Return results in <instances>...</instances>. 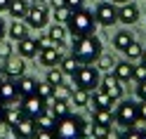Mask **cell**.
<instances>
[{
	"instance_id": "6da1fadb",
	"label": "cell",
	"mask_w": 146,
	"mask_h": 139,
	"mask_svg": "<svg viewBox=\"0 0 146 139\" xmlns=\"http://www.w3.org/2000/svg\"><path fill=\"white\" fill-rule=\"evenodd\" d=\"M71 54L78 59V64H94L102 57V40L97 35H83V38H73V50Z\"/></svg>"
},
{
	"instance_id": "7a4b0ae2",
	"label": "cell",
	"mask_w": 146,
	"mask_h": 139,
	"mask_svg": "<svg viewBox=\"0 0 146 139\" xmlns=\"http://www.w3.org/2000/svg\"><path fill=\"white\" fill-rule=\"evenodd\" d=\"M94 12L85 10V7H80V10L71 12L68 21H66V29L68 33H73V38H83V35H92L94 33Z\"/></svg>"
},
{
	"instance_id": "3957f363",
	"label": "cell",
	"mask_w": 146,
	"mask_h": 139,
	"mask_svg": "<svg viewBox=\"0 0 146 139\" xmlns=\"http://www.w3.org/2000/svg\"><path fill=\"white\" fill-rule=\"evenodd\" d=\"M54 139H85L83 132V118L80 116H66L64 120H57L54 125Z\"/></svg>"
},
{
	"instance_id": "277c9868",
	"label": "cell",
	"mask_w": 146,
	"mask_h": 139,
	"mask_svg": "<svg viewBox=\"0 0 146 139\" xmlns=\"http://www.w3.org/2000/svg\"><path fill=\"white\" fill-rule=\"evenodd\" d=\"M113 118H115V123L120 125V127H134L137 123H139V104L132 99H125L120 101L115 108H113Z\"/></svg>"
},
{
	"instance_id": "5b68a950",
	"label": "cell",
	"mask_w": 146,
	"mask_h": 139,
	"mask_svg": "<svg viewBox=\"0 0 146 139\" xmlns=\"http://www.w3.org/2000/svg\"><path fill=\"white\" fill-rule=\"evenodd\" d=\"M73 82H76V87L87 90V92L97 90L99 82H102V78H99V69L92 66V64H80L78 71L73 73Z\"/></svg>"
},
{
	"instance_id": "8992f818",
	"label": "cell",
	"mask_w": 146,
	"mask_h": 139,
	"mask_svg": "<svg viewBox=\"0 0 146 139\" xmlns=\"http://www.w3.org/2000/svg\"><path fill=\"white\" fill-rule=\"evenodd\" d=\"M24 21H26L29 29H45L47 21H50V10H47V5H45L42 0H35V3L29 7Z\"/></svg>"
},
{
	"instance_id": "52a82bcc",
	"label": "cell",
	"mask_w": 146,
	"mask_h": 139,
	"mask_svg": "<svg viewBox=\"0 0 146 139\" xmlns=\"http://www.w3.org/2000/svg\"><path fill=\"white\" fill-rule=\"evenodd\" d=\"M19 108H21L24 118H31V120H35L40 113H45V111H47V101H42L38 94H31V97H24V99H21Z\"/></svg>"
},
{
	"instance_id": "ba28073f",
	"label": "cell",
	"mask_w": 146,
	"mask_h": 139,
	"mask_svg": "<svg viewBox=\"0 0 146 139\" xmlns=\"http://www.w3.org/2000/svg\"><path fill=\"white\" fill-rule=\"evenodd\" d=\"M24 71H26V64H24V57H19V54H12L3 61V76L10 80H19Z\"/></svg>"
},
{
	"instance_id": "9c48e42d",
	"label": "cell",
	"mask_w": 146,
	"mask_h": 139,
	"mask_svg": "<svg viewBox=\"0 0 146 139\" xmlns=\"http://www.w3.org/2000/svg\"><path fill=\"white\" fill-rule=\"evenodd\" d=\"M94 21L102 26H113L118 21V7L113 3H102L94 10Z\"/></svg>"
},
{
	"instance_id": "30bf717a",
	"label": "cell",
	"mask_w": 146,
	"mask_h": 139,
	"mask_svg": "<svg viewBox=\"0 0 146 139\" xmlns=\"http://www.w3.org/2000/svg\"><path fill=\"white\" fill-rule=\"evenodd\" d=\"M64 59V54H61V45H54V47H47V50H40L38 52V61L42 64V66H59V61Z\"/></svg>"
},
{
	"instance_id": "8fae6325",
	"label": "cell",
	"mask_w": 146,
	"mask_h": 139,
	"mask_svg": "<svg viewBox=\"0 0 146 139\" xmlns=\"http://www.w3.org/2000/svg\"><path fill=\"white\" fill-rule=\"evenodd\" d=\"M35 132H38V125H35V120H31V118H21L19 123L12 127V134L17 139H33Z\"/></svg>"
},
{
	"instance_id": "7c38bea8",
	"label": "cell",
	"mask_w": 146,
	"mask_h": 139,
	"mask_svg": "<svg viewBox=\"0 0 146 139\" xmlns=\"http://www.w3.org/2000/svg\"><path fill=\"white\" fill-rule=\"evenodd\" d=\"M113 97L111 94H106V92L102 87H97L90 92V104H92L94 108H102V111H113Z\"/></svg>"
},
{
	"instance_id": "4fadbf2b",
	"label": "cell",
	"mask_w": 146,
	"mask_h": 139,
	"mask_svg": "<svg viewBox=\"0 0 146 139\" xmlns=\"http://www.w3.org/2000/svg\"><path fill=\"white\" fill-rule=\"evenodd\" d=\"M14 99H19V90H17V80L3 78L0 80V104H12Z\"/></svg>"
},
{
	"instance_id": "5bb4252c",
	"label": "cell",
	"mask_w": 146,
	"mask_h": 139,
	"mask_svg": "<svg viewBox=\"0 0 146 139\" xmlns=\"http://www.w3.org/2000/svg\"><path fill=\"white\" fill-rule=\"evenodd\" d=\"M99 87H102L106 94H111L113 99H120L123 97V82L118 80L113 73H106V76L102 78V82H99Z\"/></svg>"
},
{
	"instance_id": "9a60e30c",
	"label": "cell",
	"mask_w": 146,
	"mask_h": 139,
	"mask_svg": "<svg viewBox=\"0 0 146 139\" xmlns=\"http://www.w3.org/2000/svg\"><path fill=\"white\" fill-rule=\"evenodd\" d=\"M17 52H19V57L24 59H33V57H38V40L31 38V35H26V38L19 40V47H17Z\"/></svg>"
},
{
	"instance_id": "2e32d148",
	"label": "cell",
	"mask_w": 146,
	"mask_h": 139,
	"mask_svg": "<svg viewBox=\"0 0 146 139\" xmlns=\"http://www.w3.org/2000/svg\"><path fill=\"white\" fill-rule=\"evenodd\" d=\"M137 19H139V7L132 5V3H125L118 7V21L123 24H134Z\"/></svg>"
},
{
	"instance_id": "e0dca14e",
	"label": "cell",
	"mask_w": 146,
	"mask_h": 139,
	"mask_svg": "<svg viewBox=\"0 0 146 139\" xmlns=\"http://www.w3.org/2000/svg\"><path fill=\"white\" fill-rule=\"evenodd\" d=\"M113 76L120 80V82H132V76H134V66L130 61H118L113 66Z\"/></svg>"
},
{
	"instance_id": "ac0fdd59",
	"label": "cell",
	"mask_w": 146,
	"mask_h": 139,
	"mask_svg": "<svg viewBox=\"0 0 146 139\" xmlns=\"http://www.w3.org/2000/svg\"><path fill=\"white\" fill-rule=\"evenodd\" d=\"M35 87H38V80L31 78V76H21L19 80H17V90H19V97H31L35 94Z\"/></svg>"
},
{
	"instance_id": "d6986e66",
	"label": "cell",
	"mask_w": 146,
	"mask_h": 139,
	"mask_svg": "<svg viewBox=\"0 0 146 139\" xmlns=\"http://www.w3.org/2000/svg\"><path fill=\"white\" fill-rule=\"evenodd\" d=\"M7 35H10L12 40H17V43H19L21 38H26V35H29V26H26V21L24 19H14L10 26H7Z\"/></svg>"
},
{
	"instance_id": "ffe728a7",
	"label": "cell",
	"mask_w": 146,
	"mask_h": 139,
	"mask_svg": "<svg viewBox=\"0 0 146 139\" xmlns=\"http://www.w3.org/2000/svg\"><path fill=\"white\" fill-rule=\"evenodd\" d=\"M92 120H94V125H99V127H108V130H111L113 123H115L113 111H102V108H92Z\"/></svg>"
},
{
	"instance_id": "44dd1931",
	"label": "cell",
	"mask_w": 146,
	"mask_h": 139,
	"mask_svg": "<svg viewBox=\"0 0 146 139\" xmlns=\"http://www.w3.org/2000/svg\"><path fill=\"white\" fill-rule=\"evenodd\" d=\"M29 3L26 0H12L10 3V7H7V14L12 17V19H24L26 17V12H29Z\"/></svg>"
},
{
	"instance_id": "7402d4cb",
	"label": "cell",
	"mask_w": 146,
	"mask_h": 139,
	"mask_svg": "<svg viewBox=\"0 0 146 139\" xmlns=\"http://www.w3.org/2000/svg\"><path fill=\"white\" fill-rule=\"evenodd\" d=\"M50 113H52L54 118H57V120H64L66 116H71V106H68V101H61V99H52Z\"/></svg>"
},
{
	"instance_id": "603a6c76",
	"label": "cell",
	"mask_w": 146,
	"mask_h": 139,
	"mask_svg": "<svg viewBox=\"0 0 146 139\" xmlns=\"http://www.w3.org/2000/svg\"><path fill=\"white\" fill-rule=\"evenodd\" d=\"M24 118V113H21V108H7L5 106V113H3V127H7V130H12L19 120Z\"/></svg>"
},
{
	"instance_id": "cb8c5ba5",
	"label": "cell",
	"mask_w": 146,
	"mask_h": 139,
	"mask_svg": "<svg viewBox=\"0 0 146 139\" xmlns=\"http://www.w3.org/2000/svg\"><path fill=\"white\" fill-rule=\"evenodd\" d=\"M78 66H80V64H78V59L73 57V54H68V57H64L59 61V69L64 71V76H73V73L78 71Z\"/></svg>"
},
{
	"instance_id": "d4e9b609",
	"label": "cell",
	"mask_w": 146,
	"mask_h": 139,
	"mask_svg": "<svg viewBox=\"0 0 146 139\" xmlns=\"http://www.w3.org/2000/svg\"><path fill=\"white\" fill-rule=\"evenodd\" d=\"M35 125H38L40 130H54V125H57V118H54L50 113V108L45 111V113H40L38 118H35Z\"/></svg>"
},
{
	"instance_id": "484cf974",
	"label": "cell",
	"mask_w": 146,
	"mask_h": 139,
	"mask_svg": "<svg viewBox=\"0 0 146 139\" xmlns=\"http://www.w3.org/2000/svg\"><path fill=\"white\" fill-rule=\"evenodd\" d=\"M71 101L76 104L78 108H83V106H87L90 104V92L87 90H80V87H76L71 92Z\"/></svg>"
},
{
	"instance_id": "4316f807",
	"label": "cell",
	"mask_w": 146,
	"mask_h": 139,
	"mask_svg": "<svg viewBox=\"0 0 146 139\" xmlns=\"http://www.w3.org/2000/svg\"><path fill=\"white\" fill-rule=\"evenodd\" d=\"M130 43H132V33H130V31H120V33L113 35V47L120 50V52H125V47H127Z\"/></svg>"
},
{
	"instance_id": "83f0119b",
	"label": "cell",
	"mask_w": 146,
	"mask_h": 139,
	"mask_svg": "<svg viewBox=\"0 0 146 139\" xmlns=\"http://www.w3.org/2000/svg\"><path fill=\"white\" fill-rule=\"evenodd\" d=\"M35 94H38L42 101H52V97H54V87L50 85L47 80H42V82H38V87H35Z\"/></svg>"
},
{
	"instance_id": "f1b7e54d",
	"label": "cell",
	"mask_w": 146,
	"mask_h": 139,
	"mask_svg": "<svg viewBox=\"0 0 146 139\" xmlns=\"http://www.w3.org/2000/svg\"><path fill=\"white\" fill-rule=\"evenodd\" d=\"M66 31H68V29H66L64 24H57V21H54V24L50 26V33H47V35H50L54 43H64V38H66Z\"/></svg>"
},
{
	"instance_id": "f546056e",
	"label": "cell",
	"mask_w": 146,
	"mask_h": 139,
	"mask_svg": "<svg viewBox=\"0 0 146 139\" xmlns=\"http://www.w3.org/2000/svg\"><path fill=\"white\" fill-rule=\"evenodd\" d=\"M45 80H47L52 87H59V85H64V71L57 69V66H52V71H47V78Z\"/></svg>"
},
{
	"instance_id": "4dcf8cb0",
	"label": "cell",
	"mask_w": 146,
	"mask_h": 139,
	"mask_svg": "<svg viewBox=\"0 0 146 139\" xmlns=\"http://www.w3.org/2000/svg\"><path fill=\"white\" fill-rule=\"evenodd\" d=\"M113 66H115L113 57H111V54H104V52H102V57L97 59V69H99V71H106V73H113Z\"/></svg>"
},
{
	"instance_id": "1f68e13d",
	"label": "cell",
	"mask_w": 146,
	"mask_h": 139,
	"mask_svg": "<svg viewBox=\"0 0 146 139\" xmlns=\"http://www.w3.org/2000/svg\"><path fill=\"white\" fill-rule=\"evenodd\" d=\"M125 54H127V57H130L132 61H137V59H141V54H144V47H141V45L137 43V40H132V43L125 47Z\"/></svg>"
},
{
	"instance_id": "d6a6232c",
	"label": "cell",
	"mask_w": 146,
	"mask_h": 139,
	"mask_svg": "<svg viewBox=\"0 0 146 139\" xmlns=\"http://www.w3.org/2000/svg\"><path fill=\"white\" fill-rule=\"evenodd\" d=\"M120 139H146V130H139V127H127L125 132L120 134Z\"/></svg>"
},
{
	"instance_id": "836d02e7",
	"label": "cell",
	"mask_w": 146,
	"mask_h": 139,
	"mask_svg": "<svg viewBox=\"0 0 146 139\" xmlns=\"http://www.w3.org/2000/svg\"><path fill=\"white\" fill-rule=\"evenodd\" d=\"M68 17H71V10H68V7H54V21H57V24H64V26H66Z\"/></svg>"
},
{
	"instance_id": "e575fe53",
	"label": "cell",
	"mask_w": 146,
	"mask_h": 139,
	"mask_svg": "<svg viewBox=\"0 0 146 139\" xmlns=\"http://www.w3.org/2000/svg\"><path fill=\"white\" fill-rule=\"evenodd\" d=\"M71 87L68 85H59V87H54V97L52 99H61V101H68V97H71Z\"/></svg>"
},
{
	"instance_id": "d590c367",
	"label": "cell",
	"mask_w": 146,
	"mask_h": 139,
	"mask_svg": "<svg viewBox=\"0 0 146 139\" xmlns=\"http://www.w3.org/2000/svg\"><path fill=\"white\" fill-rule=\"evenodd\" d=\"M12 52H14V50H12V43L3 38V40H0V59L5 61L7 57H12Z\"/></svg>"
},
{
	"instance_id": "8d00e7d4",
	"label": "cell",
	"mask_w": 146,
	"mask_h": 139,
	"mask_svg": "<svg viewBox=\"0 0 146 139\" xmlns=\"http://www.w3.org/2000/svg\"><path fill=\"white\" fill-rule=\"evenodd\" d=\"M35 40H38V50H47V47H54V45H61V43H54L50 35H40Z\"/></svg>"
},
{
	"instance_id": "74e56055",
	"label": "cell",
	"mask_w": 146,
	"mask_h": 139,
	"mask_svg": "<svg viewBox=\"0 0 146 139\" xmlns=\"http://www.w3.org/2000/svg\"><path fill=\"white\" fill-rule=\"evenodd\" d=\"M132 80H137V82H141V80H146V66L139 61L134 66V76H132Z\"/></svg>"
},
{
	"instance_id": "f35d334b",
	"label": "cell",
	"mask_w": 146,
	"mask_h": 139,
	"mask_svg": "<svg viewBox=\"0 0 146 139\" xmlns=\"http://www.w3.org/2000/svg\"><path fill=\"white\" fill-rule=\"evenodd\" d=\"M83 132H85V139H94V120H85L83 118Z\"/></svg>"
},
{
	"instance_id": "ab89813d",
	"label": "cell",
	"mask_w": 146,
	"mask_h": 139,
	"mask_svg": "<svg viewBox=\"0 0 146 139\" xmlns=\"http://www.w3.org/2000/svg\"><path fill=\"white\" fill-rule=\"evenodd\" d=\"M137 97H139V101H146V80L137 82Z\"/></svg>"
},
{
	"instance_id": "60d3db41",
	"label": "cell",
	"mask_w": 146,
	"mask_h": 139,
	"mask_svg": "<svg viewBox=\"0 0 146 139\" xmlns=\"http://www.w3.org/2000/svg\"><path fill=\"white\" fill-rule=\"evenodd\" d=\"M66 7L71 12H76V10H80V7H85V0H66Z\"/></svg>"
},
{
	"instance_id": "b9f144b4",
	"label": "cell",
	"mask_w": 146,
	"mask_h": 139,
	"mask_svg": "<svg viewBox=\"0 0 146 139\" xmlns=\"http://www.w3.org/2000/svg\"><path fill=\"white\" fill-rule=\"evenodd\" d=\"M33 139H54V132H52V130H40L38 127V132H35Z\"/></svg>"
},
{
	"instance_id": "7bdbcfd3",
	"label": "cell",
	"mask_w": 146,
	"mask_h": 139,
	"mask_svg": "<svg viewBox=\"0 0 146 139\" xmlns=\"http://www.w3.org/2000/svg\"><path fill=\"white\" fill-rule=\"evenodd\" d=\"M139 120L146 123V101H139Z\"/></svg>"
},
{
	"instance_id": "ee69618b",
	"label": "cell",
	"mask_w": 146,
	"mask_h": 139,
	"mask_svg": "<svg viewBox=\"0 0 146 139\" xmlns=\"http://www.w3.org/2000/svg\"><path fill=\"white\" fill-rule=\"evenodd\" d=\"M12 0H0V12H7V7H10Z\"/></svg>"
},
{
	"instance_id": "f6af8a7d",
	"label": "cell",
	"mask_w": 146,
	"mask_h": 139,
	"mask_svg": "<svg viewBox=\"0 0 146 139\" xmlns=\"http://www.w3.org/2000/svg\"><path fill=\"white\" fill-rule=\"evenodd\" d=\"M5 33H7V26H5V21H3V19H0V40L5 38Z\"/></svg>"
},
{
	"instance_id": "bcb514c9",
	"label": "cell",
	"mask_w": 146,
	"mask_h": 139,
	"mask_svg": "<svg viewBox=\"0 0 146 139\" xmlns=\"http://www.w3.org/2000/svg\"><path fill=\"white\" fill-rule=\"evenodd\" d=\"M52 7H66V0H50Z\"/></svg>"
},
{
	"instance_id": "7dc6e473",
	"label": "cell",
	"mask_w": 146,
	"mask_h": 139,
	"mask_svg": "<svg viewBox=\"0 0 146 139\" xmlns=\"http://www.w3.org/2000/svg\"><path fill=\"white\" fill-rule=\"evenodd\" d=\"M3 113H5V104H0V125H3Z\"/></svg>"
},
{
	"instance_id": "c3c4849f",
	"label": "cell",
	"mask_w": 146,
	"mask_h": 139,
	"mask_svg": "<svg viewBox=\"0 0 146 139\" xmlns=\"http://www.w3.org/2000/svg\"><path fill=\"white\" fill-rule=\"evenodd\" d=\"M113 5H125V3H130V0H111Z\"/></svg>"
},
{
	"instance_id": "681fc988",
	"label": "cell",
	"mask_w": 146,
	"mask_h": 139,
	"mask_svg": "<svg viewBox=\"0 0 146 139\" xmlns=\"http://www.w3.org/2000/svg\"><path fill=\"white\" fill-rule=\"evenodd\" d=\"M141 64H144V66H146V50H144V54H141V59H139Z\"/></svg>"
},
{
	"instance_id": "f907efd6",
	"label": "cell",
	"mask_w": 146,
	"mask_h": 139,
	"mask_svg": "<svg viewBox=\"0 0 146 139\" xmlns=\"http://www.w3.org/2000/svg\"><path fill=\"white\" fill-rule=\"evenodd\" d=\"M94 139H111V134H106V137H94Z\"/></svg>"
},
{
	"instance_id": "816d5d0a",
	"label": "cell",
	"mask_w": 146,
	"mask_h": 139,
	"mask_svg": "<svg viewBox=\"0 0 146 139\" xmlns=\"http://www.w3.org/2000/svg\"><path fill=\"white\" fill-rule=\"evenodd\" d=\"M3 78H5V76H3V69H0V80H3Z\"/></svg>"
},
{
	"instance_id": "f5cc1de1",
	"label": "cell",
	"mask_w": 146,
	"mask_h": 139,
	"mask_svg": "<svg viewBox=\"0 0 146 139\" xmlns=\"http://www.w3.org/2000/svg\"><path fill=\"white\" fill-rule=\"evenodd\" d=\"M0 139H3V137H0Z\"/></svg>"
},
{
	"instance_id": "db71d44e",
	"label": "cell",
	"mask_w": 146,
	"mask_h": 139,
	"mask_svg": "<svg viewBox=\"0 0 146 139\" xmlns=\"http://www.w3.org/2000/svg\"><path fill=\"white\" fill-rule=\"evenodd\" d=\"M14 139H17V137H14Z\"/></svg>"
}]
</instances>
